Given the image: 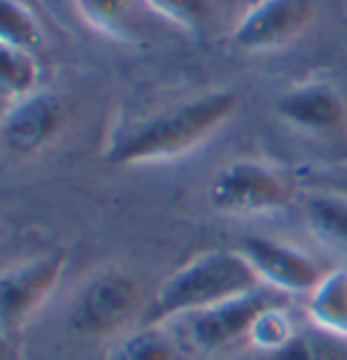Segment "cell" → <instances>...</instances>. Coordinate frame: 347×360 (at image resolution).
Wrapping results in <instances>:
<instances>
[{
	"mask_svg": "<svg viewBox=\"0 0 347 360\" xmlns=\"http://www.w3.org/2000/svg\"><path fill=\"white\" fill-rule=\"evenodd\" d=\"M236 106V92L215 90L179 103L177 108L160 111L114 136L106 149V162L125 168L182 158L201 146L212 133H217L234 117Z\"/></svg>",
	"mask_w": 347,
	"mask_h": 360,
	"instance_id": "obj_1",
	"label": "cell"
},
{
	"mask_svg": "<svg viewBox=\"0 0 347 360\" xmlns=\"http://www.w3.org/2000/svg\"><path fill=\"white\" fill-rule=\"evenodd\" d=\"M260 279L241 252L209 250L190 257L184 266L168 274L149 301L144 325H163L174 317H190L239 295L258 290Z\"/></svg>",
	"mask_w": 347,
	"mask_h": 360,
	"instance_id": "obj_2",
	"label": "cell"
},
{
	"mask_svg": "<svg viewBox=\"0 0 347 360\" xmlns=\"http://www.w3.org/2000/svg\"><path fill=\"white\" fill-rule=\"evenodd\" d=\"M146 307L149 301L136 276L120 269H106L82 285L68 320L76 333L111 336L136 320H144Z\"/></svg>",
	"mask_w": 347,
	"mask_h": 360,
	"instance_id": "obj_3",
	"label": "cell"
},
{
	"mask_svg": "<svg viewBox=\"0 0 347 360\" xmlns=\"http://www.w3.org/2000/svg\"><path fill=\"white\" fill-rule=\"evenodd\" d=\"M209 203L222 214H272L291 203V187L272 165L258 160H234L209 181Z\"/></svg>",
	"mask_w": 347,
	"mask_h": 360,
	"instance_id": "obj_4",
	"label": "cell"
},
{
	"mask_svg": "<svg viewBox=\"0 0 347 360\" xmlns=\"http://www.w3.org/2000/svg\"><path fill=\"white\" fill-rule=\"evenodd\" d=\"M65 263V252H49L0 271V330L6 336L22 330L52 298Z\"/></svg>",
	"mask_w": 347,
	"mask_h": 360,
	"instance_id": "obj_5",
	"label": "cell"
},
{
	"mask_svg": "<svg viewBox=\"0 0 347 360\" xmlns=\"http://www.w3.org/2000/svg\"><path fill=\"white\" fill-rule=\"evenodd\" d=\"M315 0H260L234 30V44L244 52H269L288 46L315 19Z\"/></svg>",
	"mask_w": 347,
	"mask_h": 360,
	"instance_id": "obj_6",
	"label": "cell"
},
{
	"mask_svg": "<svg viewBox=\"0 0 347 360\" xmlns=\"http://www.w3.org/2000/svg\"><path fill=\"white\" fill-rule=\"evenodd\" d=\"M241 255L260 282L282 292H312L323 279L310 255L275 238L250 236L241 244Z\"/></svg>",
	"mask_w": 347,
	"mask_h": 360,
	"instance_id": "obj_7",
	"label": "cell"
},
{
	"mask_svg": "<svg viewBox=\"0 0 347 360\" xmlns=\"http://www.w3.org/2000/svg\"><path fill=\"white\" fill-rule=\"evenodd\" d=\"M272 304L275 298L269 292L253 290L247 295L190 314V339L203 352H217L241 339H250V328L258 320V314Z\"/></svg>",
	"mask_w": 347,
	"mask_h": 360,
	"instance_id": "obj_8",
	"label": "cell"
},
{
	"mask_svg": "<svg viewBox=\"0 0 347 360\" xmlns=\"http://www.w3.org/2000/svg\"><path fill=\"white\" fill-rule=\"evenodd\" d=\"M63 127V103L52 92L36 90L19 98L0 120V141L14 155H33L49 144Z\"/></svg>",
	"mask_w": 347,
	"mask_h": 360,
	"instance_id": "obj_9",
	"label": "cell"
},
{
	"mask_svg": "<svg viewBox=\"0 0 347 360\" xmlns=\"http://www.w3.org/2000/svg\"><path fill=\"white\" fill-rule=\"evenodd\" d=\"M277 117L296 130L312 136H334L347 122V106L336 87L326 82H307L279 95Z\"/></svg>",
	"mask_w": 347,
	"mask_h": 360,
	"instance_id": "obj_10",
	"label": "cell"
},
{
	"mask_svg": "<svg viewBox=\"0 0 347 360\" xmlns=\"http://www.w3.org/2000/svg\"><path fill=\"white\" fill-rule=\"evenodd\" d=\"M79 17L92 30L117 41H130L139 27V8L144 0H73Z\"/></svg>",
	"mask_w": 347,
	"mask_h": 360,
	"instance_id": "obj_11",
	"label": "cell"
},
{
	"mask_svg": "<svg viewBox=\"0 0 347 360\" xmlns=\"http://www.w3.org/2000/svg\"><path fill=\"white\" fill-rule=\"evenodd\" d=\"M310 317L326 333L347 339V271L323 274L320 285L310 292Z\"/></svg>",
	"mask_w": 347,
	"mask_h": 360,
	"instance_id": "obj_12",
	"label": "cell"
},
{
	"mask_svg": "<svg viewBox=\"0 0 347 360\" xmlns=\"http://www.w3.org/2000/svg\"><path fill=\"white\" fill-rule=\"evenodd\" d=\"M38 63L36 54L0 41V95L6 98H27L38 90Z\"/></svg>",
	"mask_w": 347,
	"mask_h": 360,
	"instance_id": "obj_13",
	"label": "cell"
},
{
	"mask_svg": "<svg viewBox=\"0 0 347 360\" xmlns=\"http://www.w3.org/2000/svg\"><path fill=\"white\" fill-rule=\"evenodd\" d=\"M312 231L331 244L347 247V193H317L307 198Z\"/></svg>",
	"mask_w": 347,
	"mask_h": 360,
	"instance_id": "obj_14",
	"label": "cell"
},
{
	"mask_svg": "<svg viewBox=\"0 0 347 360\" xmlns=\"http://www.w3.org/2000/svg\"><path fill=\"white\" fill-rule=\"evenodd\" d=\"M106 360H177V347L160 325H144L114 344Z\"/></svg>",
	"mask_w": 347,
	"mask_h": 360,
	"instance_id": "obj_15",
	"label": "cell"
},
{
	"mask_svg": "<svg viewBox=\"0 0 347 360\" xmlns=\"http://www.w3.org/2000/svg\"><path fill=\"white\" fill-rule=\"evenodd\" d=\"M269 360H347V349L336 342L334 333L315 328V330H296L291 342L272 352Z\"/></svg>",
	"mask_w": 347,
	"mask_h": 360,
	"instance_id": "obj_16",
	"label": "cell"
},
{
	"mask_svg": "<svg viewBox=\"0 0 347 360\" xmlns=\"http://www.w3.org/2000/svg\"><path fill=\"white\" fill-rule=\"evenodd\" d=\"M0 41L25 52H36L44 44L41 25L19 0H0Z\"/></svg>",
	"mask_w": 347,
	"mask_h": 360,
	"instance_id": "obj_17",
	"label": "cell"
},
{
	"mask_svg": "<svg viewBox=\"0 0 347 360\" xmlns=\"http://www.w3.org/2000/svg\"><path fill=\"white\" fill-rule=\"evenodd\" d=\"M293 333H296V328H293L288 311L282 307H277V304H272V307H266L258 314V320L250 328V339L247 342L258 347V349H266L272 355L279 347H285V344L291 342Z\"/></svg>",
	"mask_w": 347,
	"mask_h": 360,
	"instance_id": "obj_18",
	"label": "cell"
},
{
	"mask_svg": "<svg viewBox=\"0 0 347 360\" xmlns=\"http://www.w3.org/2000/svg\"><path fill=\"white\" fill-rule=\"evenodd\" d=\"M144 3L158 17L168 19L179 27H187V30L201 27L203 22L212 17L209 0H144Z\"/></svg>",
	"mask_w": 347,
	"mask_h": 360,
	"instance_id": "obj_19",
	"label": "cell"
},
{
	"mask_svg": "<svg viewBox=\"0 0 347 360\" xmlns=\"http://www.w3.org/2000/svg\"><path fill=\"white\" fill-rule=\"evenodd\" d=\"M3 336H6V333H3V330H0V349H3Z\"/></svg>",
	"mask_w": 347,
	"mask_h": 360,
	"instance_id": "obj_20",
	"label": "cell"
}]
</instances>
